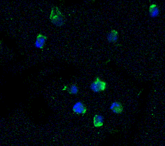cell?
I'll list each match as a JSON object with an SVG mask.
<instances>
[{
    "mask_svg": "<svg viewBox=\"0 0 165 146\" xmlns=\"http://www.w3.org/2000/svg\"><path fill=\"white\" fill-rule=\"evenodd\" d=\"M49 19L53 25L58 27L63 26L66 23V17L57 6H53L51 8Z\"/></svg>",
    "mask_w": 165,
    "mask_h": 146,
    "instance_id": "1",
    "label": "cell"
},
{
    "mask_svg": "<svg viewBox=\"0 0 165 146\" xmlns=\"http://www.w3.org/2000/svg\"><path fill=\"white\" fill-rule=\"evenodd\" d=\"M106 88L107 83L101 80L99 77H96L95 80L91 84V90L96 93L105 91Z\"/></svg>",
    "mask_w": 165,
    "mask_h": 146,
    "instance_id": "2",
    "label": "cell"
},
{
    "mask_svg": "<svg viewBox=\"0 0 165 146\" xmlns=\"http://www.w3.org/2000/svg\"><path fill=\"white\" fill-rule=\"evenodd\" d=\"M47 40V37L43 35L42 34L40 33L38 34L36 37L35 42V46L37 48L43 50L45 44Z\"/></svg>",
    "mask_w": 165,
    "mask_h": 146,
    "instance_id": "3",
    "label": "cell"
},
{
    "mask_svg": "<svg viewBox=\"0 0 165 146\" xmlns=\"http://www.w3.org/2000/svg\"><path fill=\"white\" fill-rule=\"evenodd\" d=\"M73 112L78 115H84L87 112V108L82 102H78L73 107Z\"/></svg>",
    "mask_w": 165,
    "mask_h": 146,
    "instance_id": "4",
    "label": "cell"
},
{
    "mask_svg": "<svg viewBox=\"0 0 165 146\" xmlns=\"http://www.w3.org/2000/svg\"><path fill=\"white\" fill-rule=\"evenodd\" d=\"M110 109L115 114H121L123 111V106L119 102H114L111 105Z\"/></svg>",
    "mask_w": 165,
    "mask_h": 146,
    "instance_id": "5",
    "label": "cell"
},
{
    "mask_svg": "<svg viewBox=\"0 0 165 146\" xmlns=\"http://www.w3.org/2000/svg\"><path fill=\"white\" fill-rule=\"evenodd\" d=\"M118 31L116 30H112L107 35V40L109 42L115 43L118 40Z\"/></svg>",
    "mask_w": 165,
    "mask_h": 146,
    "instance_id": "6",
    "label": "cell"
},
{
    "mask_svg": "<svg viewBox=\"0 0 165 146\" xmlns=\"http://www.w3.org/2000/svg\"><path fill=\"white\" fill-rule=\"evenodd\" d=\"M148 11H149V13H150V16L152 17V18L157 17L159 15V9L158 6H157V5H156V4H152V5H151L149 7Z\"/></svg>",
    "mask_w": 165,
    "mask_h": 146,
    "instance_id": "7",
    "label": "cell"
},
{
    "mask_svg": "<svg viewBox=\"0 0 165 146\" xmlns=\"http://www.w3.org/2000/svg\"><path fill=\"white\" fill-rule=\"evenodd\" d=\"M93 124L94 126L99 128L104 125V118L100 115H95L93 118Z\"/></svg>",
    "mask_w": 165,
    "mask_h": 146,
    "instance_id": "8",
    "label": "cell"
},
{
    "mask_svg": "<svg viewBox=\"0 0 165 146\" xmlns=\"http://www.w3.org/2000/svg\"><path fill=\"white\" fill-rule=\"evenodd\" d=\"M64 90L71 94H77L79 92V88L76 84H71L69 86H65V88L63 90Z\"/></svg>",
    "mask_w": 165,
    "mask_h": 146,
    "instance_id": "9",
    "label": "cell"
},
{
    "mask_svg": "<svg viewBox=\"0 0 165 146\" xmlns=\"http://www.w3.org/2000/svg\"><path fill=\"white\" fill-rule=\"evenodd\" d=\"M1 43H2V42H0V46H1Z\"/></svg>",
    "mask_w": 165,
    "mask_h": 146,
    "instance_id": "10",
    "label": "cell"
}]
</instances>
